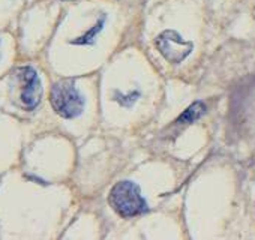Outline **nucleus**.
Wrapping results in <instances>:
<instances>
[{
    "mask_svg": "<svg viewBox=\"0 0 255 240\" xmlns=\"http://www.w3.org/2000/svg\"><path fill=\"white\" fill-rule=\"evenodd\" d=\"M108 201L122 218H132L147 210V203L141 195L140 188L129 180H122L110 191Z\"/></svg>",
    "mask_w": 255,
    "mask_h": 240,
    "instance_id": "1",
    "label": "nucleus"
},
{
    "mask_svg": "<svg viewBox=\"0 0 255 240\" xmlns=\"http://www.w3.org/2000/svg\"><path fill=\"white\" fill-rule=\"evenodd\" d=\"M50 102L54 111L65 119H75L84 110V99L69 80L59 81L51 86Z\"/></svg>",
    "mask_w": 255,
    "mask_h": 240,
    "instance_id": "2",
    "label": "nucleus"
},
{
    "mask_svg": "<svg viewBox=\"0 0 255 240\" xmlns=\"http://www.w3.org/2000/svg\"><path fill=\"white\" fill-rule=\"evenodd\" d=\"M15 77L20 86V105L26 110L36 108L42 98V86L36 71L30 66H23L15 71Z\"/></svg>",
    "mask_w": 255,
    "mask_h": 240,
    "instance_id": "3",
    "label": "nucleus"
},
{
    "mask_svg": "<svg viewBox=\"0 0 255 240\" xmlns=\"http://www.w3.org/2000/svg\"><path fill=\"white\" fill-rule=\"evenodd\" d=\"M156 48L168 62L180 63L191 54L194 44L185 41L174 30H165L156 38Z\"/></svg>",
    "mask_w": 255,
    "mask_h": 240,
    "instance_id": "4",
    "label": "nucleus"
},
{
    "mask_svg": "<svg viewBox=\"0 0 255 240\" xmlns=\"http://www.w3.org/2000/svg\"><path fill=\"white\" fill-rule=\"evenodd\" d=\"M206 113V105L203 102H194L188 110H185L179 119H177V123L180 125H189V123H194L197 120Z\"/></svg>",
    "mask_w": 255,
    "mask_h": 240,
    "instance_id": "5",
    "label": "nucleus"
},
{
    "mask_svg": "<svg viewBox=\"0 0 255 240\" xmlns=\"http://www.w3.org/2000/svg\"><path fill=\"white\" fill-rule=\"evenodd\" d=\"M102 27H104V20H102V21H98L89 32H86V33H84L83 36H80L78 39L72 41V44H77V45H89V44H93L96 35L102 30Z\"/></svg>",
    "mask_w": 255,
    "mask_h": 240,
    "instance_id": "6",
    "label": "nucleus"
}]
</instances>
